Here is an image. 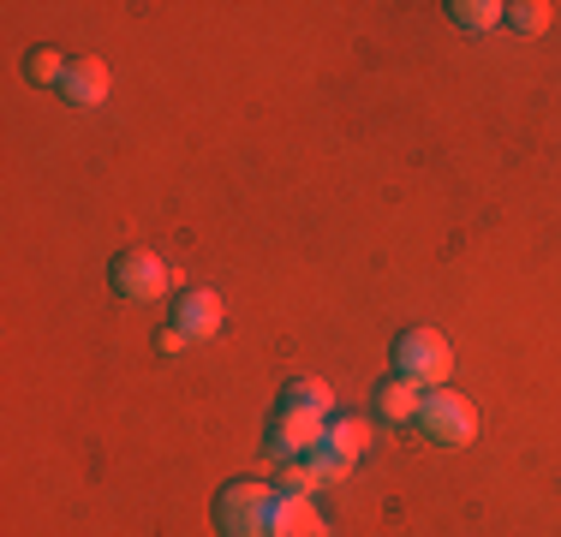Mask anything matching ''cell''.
<instances>
[{"label":"cell","mask_w":561,"mask_h":537,"mask_svg":"<svg viewBox=\"0 0 561 537\" xmlns=\"http://www.w3.org/2000/svg\"><path fill=\"white\" fill-rule=\"evenodd\" d=\"M270 507H275V483L239 478L216 490V532L221 537H270Z\"/></svg>","instance_id":"6da1fadb"},{"label":"cell","mask_w":561,"mask_h":537,"mask_svg":"<svg viewBox=\"0 0 561 537\" xmlns=\"http://www.w3.org/2000/svg\"><path fill=\"white\" fill-rule=\"evenodd\" d=\"M454 370V346L443 341L436 329H400L394 341V376H407V382L419 388H443Z\"/></svg>","instance_id":"7a4b0ae2"},{"label":"cell","mask_w":561,"mask_h":537,"mask_svg":"<svg viewBox=\"0 0 561 537\" xmlns=\"http://www.w3.org/2000/svg\"><path fill=\"white\" fill-rule=\"evenodd\" d=\"M419 430L436 448H466V442L478 436V407L466 395H454V388H431L424 407H419Z\"/></svg>","instance_id":"3957f363"},{"label":"cell","mask_w":561,"mask_h":537,"mask_svg":"<svg viewBox=\"0 0 561 537\" xmlns=\"http://www.w3.org/2000/svg\"><path fill=\"white\" fill-rule=\"evenodd\" d=\"M108 281H114L119 299H131V305H156V299H168L173 268L156 258V251H119V258L108 263Z\"/></svg>","instance_id":"277c9868"},{"label":"cell","mask_w":561,"mask_h":537,"mask_svg":"<svg viewBox=\"0 0 561 537\" xmlns=\"http://www.w3.org/2000/svg\"><path fill=\"white\" fill-rule=\"evenodd\" d=\"M323 430H329L323 412H305V407L275 400V412H270V454H275V460H305V454L323 442Z\"/></svg>","instance_id":"5b68a950"},{"label":"cell","mask_w":561,"mask_h":537,"mask_svg":"<svg viewBox=\"0 0 561 537\" xmlns=\"http://www.w3.org/2000/svg\"><path fill=\"white\" fill-rule=\"evenodd\" d=\"M173 329H180L185 341H209V334H221V299L209 287H185L180 299H173Z\"/></svg>","instance_id":"8992f818"},{"label":"cell","mask_w":561,"mask_h":537,"mask_svg":"<svg viewBox=\"0 0 561 537\" xmlns=\"http://www.w3.org/2000/svg\"><path fill=\"white\" fill-rule=\"evenodd\" d=\"M424 395H431V388L407 382V376H389V382H377V388H370V412H377L382 424H419Z\"/></svg>","instance_id":"52a82bcc"},{"label":"cell","mask_w":561,"mask_h":537,"mask_svg":"<svg viewBox=\"0 0 561 537\" xmlns=\"http://www.w3.org/2000/svg\"><path fill=\"white\" fill-rule=\"evenodd\" d=\"M270 537H329V519H323V507L305 502V495H275Z\"/></svg>","instance_id":"ba28073f"},{"label":"cell","mask_w":561,"mask_h":537,"mask_svg":"<svg viewBox=\"0 0 561 537\" xmlns=\"http://www.w3.org/2000/svg\"><path fill=\"white\" fill-rule=\"evenodd\" d=\"M60 96L72 107H102L108 102V66L102 60H72L66 78H60Z\"/></svg>","instance_id":"9c48e42d"},{"label":"cell","mask_w":561,"mask_h":537,"mask_svg":"<svg viewBox=\"0 0 561 537\" xmlns=\"http://www.w3.org/2000/svg\"><path fill=\"white\" fill-rule=\"evenodd\" d=\"M280 400H287V407H305V412H323V419H335V388H329L323 376H293V382L280 388Z\"/></svg>","instance_id":"30bf717a"},{"label":"cell","mask_w":561,"mask_h":537,"mask_svg":"<svg viewBox=\"0 0 561 537\" xmlns=\"http://www.w3.org/2000/svg\"><path fill=\"white\" fill-rule=\"evenodd\" d=\"M323 448H329V454H341V460L353 466L358 454L370 448V424H365V419H329V430H323Z\"/></svg>","instance_id":"8fae6325"},{"label":"cell","mask_w":561,"mask_h":537,"mask_svg":"<svg viewBox=\"0 0 561 537\" xmlns=\"http://www.w3.org/2000/svg\"><path fill=\"white\" fill-rule=\"evenodd\" d=\"M448 19L454 24H460V31H496V24L507 19V7H502V0H454V7H448Z\"/></svg>","instance_id":"7c38bea8"},{"label":"cell","mask_w":561,"mask_h":537,"mask_svg":"<svg viewBox=\"0 0 561 537\" xmlns=\"http://www.w3.org/2000/svg\"><path fill=\"white\" fill-rule=\"evenodd\" d=\"M317 490H323V478L311 472V460H275V495H305L311 502Z\"/></svg>","instance_id":"4fadbf2b"},{"label":"cell","mask_w":561,"mask_h":537,"mask_svg":"<svg viewBox=\"0 0 561 537\" xmlns=\"http://www.w3.org/2000/svg\"><path fill=\"white\" fill-rule=\"evenodd\" d=\"M66 66H72V60H66L60 48H31V54H24V78H31V84H60Z\"/></svg>","instance_id":"5bb4252c"},{"label":"cell","mask_w":561,"mask_h":537,"mask_svg":"<svg viewBox=\"0 0 561 537\" xmlns=\"http://www.w3.org/2000/svg\"><path fill=\"white\" fill-rule=\"evenodd\" d=\"M502 24H514L519 36H538V31H550V7H543V0H514Z\"/></svg>","instance_id":"9a60e30c"},{"label":"cell","mask_w":561,"mask_h":537,"mask_svg":"<svg viewBox=\"0 0 561 537\" xmlns=\"http://www.w3.org/2000/svg\"><path fill=\"white\" fill-rule=\"evenodd\" d=\"M185 346H192V341H185V334L173 329V322H168L162 334H156V353H168V358H173V353H185Z\"/></svg>","instance_id":"2e32d148"}]
</instances>
